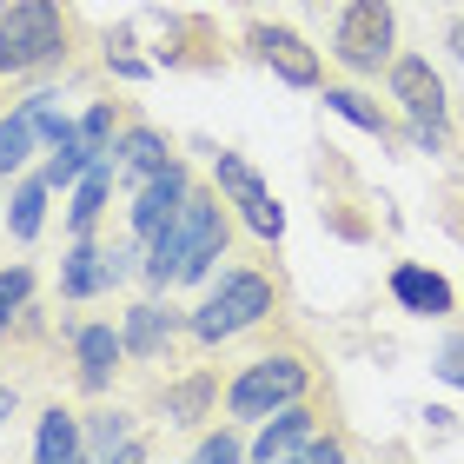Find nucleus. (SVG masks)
I'll return each instance as SVG.
<instances>
[{"mask_svg":"<svg viewBox=\"0 0 464 464\" xmlns=\"http://www.w3.org/2000/svg\"><path fill=\"white\" fill-rule=\"evenodd\" d=\"M80 425H87V458H146V445L133 438V411L120 405H100V411H80Z\"/></svg>","mask_w":464,"mask_h":464,"instance_id":"nucleus-18","label":"nucleus"},{"mask_svg":"<svg viewBox=\"0 0 464 464\" xmlns=\"http://www.w3.org/2000/svg\"><path fill=\"white\" fill-rule=\"evenodd\" d=\"M166 160H173V140H166L160 126H146V120H126V133H120V146H113L120 179H126V186H140V179H153Z\"/></svg>","mask_w":464,"mask_h":464,"instance_id":"nucleus-16","label":"nucleus"},{"mask_svg":"<svg viewBox=\"0 0 464 464\" xmlns=\"http://www.w3.org/2000/svg\"><path fill=\"white\" fill-rule=\"evenodd\" d=\"M226 246H232V206L213 179L193 186L186 193V206L173 219H166L153 239H146V266H140V279L153 285V292H173V285H199V279H213V266L226 259Z\"/></svg>","mask_w":464,"mask_h":464,"instance_id":"nucleus-1","label":"nucleus"},{"mask_svg":"<svg viewBox=\"0 0 464 464\" xmlns=\"http://www.w3.org/2000/svg\"><path fill=\"white\" fill-rule=\"evenodd\" d=\"M332 438V425H325V411L319 405H285V411H272L266 425H259V438L246 445V458H259V464H272V458H319V445Z\"/></svg>","mask_w":464,"mask_h":464,"instance_id":"nucleus-9","label":"nucleus"},{"mask_svg":"<svg viewBox=\"0 0 464 464\" xmlns=\"http://www.w3.org/2000/svg\"><path fill=\"white\" fill-rule=\"evenodd\" d=\"M431 372L445 378V385H458V392H464V339H451V345H445V358H438Z\"/></svg>","mask_w":464,"mask_h":464,"instance_id":"nucleus-28","label":"nucleus"},{"mask_svg":"<svg viewBox=\"0 0 464 464\" xmlns=\"http://www.w3.org/2000/svg\"><path fill=\"white\" fill-rule=\"evenodd\" d=\"M93 160H100V153H93L87 140H67V146H53V160L40 166V173H47V186H53V193H73V179L87 173Z\"/></svg>","mask_w":464,"mask_h":464,"instance_id":"nucleus-26","label":"nucleus"},{"mask_svg":"<svg viewBox=\"0 0 464 464\" xmlns=\"http://www.w3.org/2000/svg\"><path fill=\"white\" fill-rule=\"evenodd\" d=\"M27 305H34V266H0V345L14 339Z\"/></svg>","mask_w":464,"mask_h":464,"instance_id":"nucleus-23","label":"nucleus"},{"mask_svg":"<svg viewBox=\"0 0 464 464\" xmlns=\"http://www.w3.org/2000/svg\"><path fill=\"white\" fill-rule=\"evenodd\" d=\"M126 133V113H120V100H87V113H80V140L93 146V153H113Z\"/></svg>","mask_w":464,"mask_h":464,"instance_id":"nucleus-24","label":"nucleus"},{"mask_svg":"<svg viewBox=\"0 0 464 464\" xmlns=\"http://www.w3.org/2000/svg\"><path fill=\"white\" fill-rule=\"evenodd\" d=\"M319 93H325V107H332V113H339V120H352V126H365L372 140H398V126H392V113L378 107L372 93H358V87H332V80H325Z\"/></svg>","mask_w":464,"mask_h":464,"instance_id":"nucleus-21","label":"nucleus"},{"mask_svg":"<svg viewBox=\"0 0 464 464\" xmlns=\"http://www.w3.org/2000/svg\"><path fill=\"white\" fill-rule=\"evenodd\" d=\"M193 186H199V179H193V166H186V160H166L153 179H140V186H133V206H126V232H133V239L146 246V239H153V232H160V226L186 206V193H193Z\"/></svg>","mask_w":464,"mask_h":464,"instance_id":"nucleus-10","label":"nucleus"},{"mask_svg":"<svg viewBox=\"0 0 464 464\" xmlns=\"http://www.w3.org/2000/svg\"><path fill=\"white\" fill-rule=\"evenodd\" d=\"M14 411H20V392H14V385H0V425H7Z\"/></svg>","mask_w":464,"mask_h":464,"instance_id":"nucleus-31","label":"nucleus"},{"mask_svg":"<svg viewBox=\"0 0 464 464\" xmlns=\"http://www.w3.org/2000/svg\"><path fill=\"white\" fill-rule=\"evenodd\" d=\"M113 259H107V246L100 239H73L67 246V259H60V299L80 305V299H100V292H113Z\"/></svg>","mask_w":464,"mask_h":464,"instance_id":"nucleus-15","label":"nucleus"},{"mask_svg":"<svg viewBox=\"0 0 464 464\" xmlns=\"http://www.w3.org/2000/svg\"><path fill=\"white\" fill-rule=\"evenodd\" d=\"M27 107H34V126H40V146H67V140H80V120L73 113H60V100L53 93H27Z\"/></svg>","mask_w":464,"mask_h":464,"instance_id":"nucleus-25","label":"nucleus"},{"mask_svg":"<svg viewBox=\"0 0 464 464\" xmlns=\"http://www.w3.org/2000/svg\"><path fill=\"white\" fill-rule=\"evenodd\" d=\"M193 458L199 464H232V458H246V438L232 431V425H219V431H206L199 445H193Z\"/></svg>","mask_w":464,"mask_h":464,"instance_id":"nucleus-27","label":"nucleus"},{"mask_svg":"<svg viewBox=\"0 0 464 464\" xmlns=\"http://www.w3.org/2000/svg\"><path fill=\"white\" fill-rule=\"evenodd\" d=\"M392 299H398V312H411V319H451L458 312V285L445 279V272L418 266V259H398L392 266Z\"/></svg>","mask_w":464,"mask_h":464,"instance_id":"nucleus-12","label":"nucleus"},{"mask_svg":"<svg viewBox=\"0 0 464 464\" xmlns=\"http://www.w3.org/2000/svg\"><path fill=\"white\" fill-rule=\"evenodd\" d=\"M34 153H40V126H34V107L20 100V107L0 120V179H14Z\"/></svg>","mask_w":464,"mask_h":464,"instance_id":"nucleus-22","label":"nucleus"},{"mask_svg":"<svg viewBox=\"0 0 464 464\" xmlns=\"http://www.w3.org/2000/svg\"><path fill=\"white\" fill-rule=\"evenodd\" d=\"M213 405H219V372H206V365L173 378V385L160 392V418H166V425H206Z\"/></svg>","mask_w":464,"mask_h":464,"instance_id":"nucleus-17","label":"nucleus"},{"mask_svg":"<svg viewBox=\"0 0 464 464\" xmlns=\"http://www.w3.org/2000/svg\"><path fill=\"white\" fill-rule=\"evenodd\" d=\"M279 319V279H272L266 266H226L213 285H206V299L186 312V339L193 345H232L239 332Z\"/></svg>","mask_w":464,"mask_h":464,"instance_id":"nucleus-2","label":"nucleus"},{"mask_svg":"<svg viewBox=\"0 0 464 464\" xmlns=\"http://www.w3.org/2000/svg\"><path fill=\"white\" fill-rule=\"evenodd\" d=\"M312 378L319 372H312L305 352H259V358H246V365L226 378V418L232 425H266L272 411L299 405L312 392Z\"/></svg>","mask_w":464,"mask_h":464,"instance_id":"nucleus-4","label":"nucleus"},{"mask_svg":"<svg viewBox=\"0 0 464 464\" xmlns=\"http://www.w3.org/2000/svg\"><path fill=\"white\" fill-rule=\"evenodd\" d=\"M246 53L259 60V67H272L285 87H299V93H319L325 87L319 47H312L299 27H285V20H252V27H246Z\"/></svg>","mask_w":464,"mask_h":464,"instance_id":"nucleus-8","label":"nucleus"},{"mask_svg":"<svg viewBox=\"0 0 464 464\" xmlns=\"http://www.w3.org/2000/svg\"><path fill=\"white\" fill-rule=\"evenodd\" d=\"M120 332H126V352H133V358H166L173 339L186 332V319L173 305H160V299H133L120 312Z\"/></svg>","mask_w":464,"mask_h":464,"instance_id":"nucleus-14","label":"nucleus"},{"mask_svg":"<svg viewBox=\"0 0 464 464\" xmlns=\"http://www.w3.org/2000/svg\"><path fill=\"white\" fill-rule=\"evenodd\" d=\"M392 53H398L392 0H345L339 27H332V60L345 73H378V67H392Z\"/></svg>","mask_w":464,"mask_h":464,"instance_id":"nucleus-7","label":"nucleus"},{"mask_svg":"<svg viewBox=\"0 0 464 464\" xmlns=\"http://www.w3.org/2000/svg\"><path fill=\"white\" fill-rule=\"evenodd\" d=\"M107 67H113L120 80H146V73H153V60H140V53H126V47H120V53L107 47Z\"/></svg>","mask_w":464,"mask_h":464,"instance_id":"nucleus-29","label":"nucleus"},{"mask_svg":"<svg viewBox=\"0 0 464 464\" xmlns=\"http://www.w3.org/2000/svg\"><path fill=\"white\" fill-rule=\"evenodd\" d=\"M34 458H40V464H67V458H87V425H80V411H67V405H47V411H40Z\"/></svg>","mask_w":464,"mask_h":464,"instance_id":"nucleus-19","label":"nucleus"},{"mask_svg":"<svg viewBox=\"0 0 464 464\" xmlns=\"http://www.w3.org/2000/svg\"><path fill=\"white\" fill-rule=\"evenodd\" d=\"M445 47H451V53L464 60V14H458V20H451V27H445Z\"/></svg>","mask_w":464,"mask_h":464,"instance_id":"nucleus-30","label":"nucleus"},{"mask_svg":"<svg viewBox=\"0 0 464 464\" xmlns=\"http://www.w3.org/2000/svg\"><path fill=\"white\" fill-rule=\"evenodd\" d=\"M385 87L398 100V113L411 120V146L418 153H445L451 146V100H445V80L425 53H392L385 67Z\"/></svg>","mask_w":464,"mask_h":464,"instance_id":"nucleus-5","label":"nucleus"},{"mask_svg":"<svg viewBox=\"0 0 464 464\" xmlns=\"http://www.w3.org/2000/svg\"><path fill=\"white\" fill-rule=\"evenodd\" d=\"M80 20L67 0H14L0 7V80H34L53 73L73 53Z\"/></svg>","mask_w":464,"mask_h":464,"instance_id":"nucleus-3","label":"nucleus"},{"mask_svg":"<svg viewBox=\"0 0 464 464\" xmlns=\"http://www.w3.org/2000/svg\"><path fill=\"white\" fill-rule=\"evenodd\" d=\"M47 199H53V186H47V173H27L7 193V239H20V246H34L40 239V226H47Z\"/></svg>","mask_w":464,"mask_h":464,"instance_id":"nucleus-20","label":"nucleus"},{"mask_svg":"<svg viewBox=\"0 0 464 464\" xmlns=\"http://www.w3.org/2000/svg\"><path fill=\"white\" fill-rule=\"evenodd\" d=\"M213 186L226 193L232 219H239L259 246H279V239H285V206L272 199V186L259 179V166H252L246 153H226V146H213Z\"/></svg>","mask_w":464,"mask_h":464,"instance_id":"nucleus-6","label":"nucleus"},{"mask_svg":"<svg viewBox=\"0 0 464 464\" xmlns=\"http://www.w3.org/2000/svg\"><path fill=\"white\" fill-rule=\"evenodd\" d=\"M113 186H120V166H113V153H100L87 173L73 179V199H67V239H93V232H100Z\"/></svg>","mask_w":464,"mask_h":464,"instance_id":"nucleus-13","label":"nucleus"},{"mask_svg":"<svg viewBox=\"0 0 464 464\" xmlns=\"http://www.w3.org/2000/svg\"><path fill=\"white\" fill-rule=\"evenodd\" d=\"M126 358H133V352H126V332H120V325H107V319H100V325H80V332H73V385L93 392V398L113 392V378H120Z\"/></svg>","mask_w":464,"mask_h":464,"instance_id":"nucleus-11","label":"nucleus"}]
</instances>
